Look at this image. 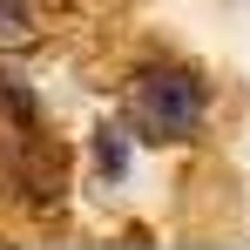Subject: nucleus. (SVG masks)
I'll return each instance as SVG.
<instances>
[{
	"label": "nucleus",
	"mask_w": 250,
	"mask_h": 250,
	"mask_svg": "<svg viewBox=\"0 0 250 250\" xmlns=\"http://www.w3.org/2000/svg\"><path fill=\"white\" fill-rule=\"evenodd\" d=\"M135 128H142V142H183L196 115H203V82L189 75V68H156V75H142L135 82Z\"/></svg>",
	"instance_id": "f257e3e1"
},
{
	"label": "nucleus",
	"mask_w": 250,
	"mask_h": 250,
	"mask_svg": "<svg viewBox=\"0 0 250 250\" xmlns=\"http://www.w3.org/2000/svg\"><path fill=\"white\" fill-rule=\"evenodd\" d=\"M128 142H135V135H122V128H95V135H88V156H95V169H102L108 189H122V183H128V163H135Z\"/></svg>",
	"instance_id": "f03ea898"
}]
</instances>
